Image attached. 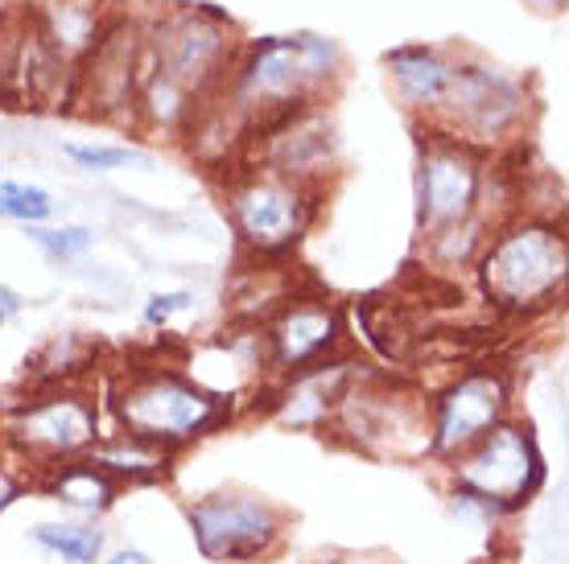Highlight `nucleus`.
Segmentation results:
<instances>
[{
	"instance_id": "obj_29",
	"label": "nucleus",
	"mask_w": 569,
	"mask_h": 564,
	"mask_svg": "<svg viewBox=\"0 0 569 564\" xmlns=\"http://www.w3.org/2000/svg\"><path fill=\"white\" fill-rule=\"evenodd\" d=\"M310 564H400L397 556L388 552H356V548H339V552H322L313 556Z\"/></svg>"
},
{
	"instance_id": "obj_28",
	"label": "nucleus",
	"mask_w": 569,
	"mask_h": 564,
	"mask_svg": "<svg viewBox=\"0 0 569 564\" xmlns=\"http://www.w3.org/2000/svg\"><path fill=\"white\" fill-rule=\"evenodd\" d=\"M26 491H33V479H29V470L26 466H17L9 453L0 450V515L13 507L17 498Z\"/></svg>"
},
{
	"instance_id": "obj_19",
	"label": "nucleus",
	"mask_w": 569,
	"mask_h": 564,
	"mask_svg": "<svg viewBox=\"0 0 569 564\" xmlns=\"http://www.w3.org/2000/svg\"><path fill=\"white\" fill-rule=\"evenodd\" d=\"M29 540L62 564H100L108 552V532L96 520H42L29 527Z\"/></svg>"
},
{
	"instance_id": "obj_15",
	"label": "nucleus",
	"mask_w": 569,
	"mask_h": 564,
	"mask_svg": "<svg viewBox=\"0 0 569 564\" xmlns=\"http://www.w3.org/2000/svg\"><path fill=\"white\" fill-rule=\"evenodd\" d=\"M363 367H351V359H327V363H318V367H306V371H293V375H281V380H272L264 387V404H257L272 424H281L289 433H322L327 437L330 429V416L339 409L342 392L351 387Z\"/></svg>"
},
{
	"instance_id": "obj_20",
	"label": "nucleus",
	"mask_w": 569,
	"mask_h": 564,
	"mask_svg": "<svg viewBox=\"0 0 569 564\" xmlns=\"http://www.w3.org/2000/svg\"><path fill=\"white\" fill-rule=\"evenodd\" d=\"M487 240H491V226L475 214V219H462V223L438 226V231H426V260L433 272H462L475 269L479 255H483Z\"/></svg>"
},
{
	"instance_id": "obj_24",
	"label": "nucleus",
	"mask_w": 569,
	"mask_h": 564,
	"mask_svg": "<svg viewBox=\"0 0 569 564\" xmlns=\"http://www.w3.org/2000/svg\"><path fill=\"white\" fill-rule=\"evenodd\" d=\"M26 235L33 243H38V252L46 255V260H54V264H71V260H79V255L96 243V235L87 231V226H26Z\"/></svg>"
},
{
	"instance_id": "obj_5",
	"label": "nucleus",
	"mask_w": 569,
	"mask_h": 564,
	"mask_svg": "<svg viewBox=\"0 0 569 564\" xmlns=\"http://www.w3.org/2000/svg\"><path fill=\"white\" fill-rule=\"evenodd\" d=\"M327 437L376 462H429L426 400L385 375L359 371L330 416Z\"/></svg>"
},
{
	"instance_id": "obj_3",
	"label": "nucleus",
	"mask_w": 569,
	"mask_h": 564,
	"mask_svg": "<svg viewBox=\"0 0 569 564\" xmlns=\"http://www.w3.org/2000/svg\"><path fill=\"white\" fill-rule=\"evenodd\" d=\"M479 289L491 301V310L508 318H537L553 310L569 272L566 231L557 219H512L491 231L483 255H479Z\"/></svg>"
},
{
	"instance_id": "obj_22",
	"label": "nucleus",
	"mask_w": 569,
	"mask_h": 564,
	"mask_svg": "<svg viewBox=\"0 0 569 564\" xmlns=\"http://www.w3.org/2000/svg\"><path fill=\"white\" fill-rule=\"evenodd\" d=\"M91 359H96V351H91L79 334H62V339H54L50 346H42V354L33 359V383H38V387L74 383V375L87 371Z\"/></svg>"
},
{
	"instance_id": "obj_25",
	"label": "nucleus",
	"mask_w": 569,
	"mask_h": 564,
	"mask_svg": "<svg viewBox=\"0 0 569 564\" xmlns=\"http://www.w3.org/2000/svg\"><path fill=\"white\" fill-rule=\"evenodd\" d=\"M67 157L83 170H124V165H149V157L132 144H67Z\"/></svg>"
},
{
	"instance_id": "obj_27",
	"label": "nucleus",
	"mask_w": 569,
	"mask_h": 564,
	"mask_svg": "<svg viewBox=\"0 0 569 564\" xmlns=\"http://www.w3.org/2000/svg\"><path fill=\"white\" fill-rule=\"evenodd\" d=\"M194 305V293L190 289H170V293H153L149 301H144V325L149 330H166V325L178 318V313H186Z\"/></svg>"
},
{
	"instance_id": "obj_4",
	"label": "nucleus",
	"mask_w": 569,
	"mask_h": 564,
	"mask_svg": "<svg viewBox=\"0 0 569 564\" xmlns=\"http://www.w3.org/2000/svg\"><path fill=\"white\" fill-rule=\"evenodd\" d=\"M100 437L103 409L83 383H58V387H38L21 395L0 424V450L17 466H26L29 479L46 466L87 457Z\"/></svg>"
},
{
	"instance_id": "obj_6",
	"label": "nucleus",
	"mask_w": 569,
	"mask_h": 564,
	"mask_svg": "<svg viewBox=\"0 0 569 564\" xmlns=\"http://www.w3.org/2000/svg\"><path fill=\"white\" fill-rule=\"evenodd\" d=\"M223 198H228L231 231L243 252L257 260H281L310 235L327 190L281 178L260 165H243L228 173Z\"/></svg>"
},
{
	"instance_id": "obj_21",
	"label": "nucleus",
	"mask_w": 569,
	"mask_h": 564,
	"mask_svg": "<svg viewBox=\"0 0 569 564\" xmlns=\"http://www.w3.org/2000/svg\"><path fill=\"white\" fill-rule=\"evenodd\" d=\"M33 29H38V17L26 9L0 13V95L21 99V71H26V50Z\"/></svg>"
},
{
	"instance_id": "obj_11",
	"label": "nucleus",
	"mask_w": 569,
	"mask_h": 564,
	"mask_svg": "<svg viewBox=\"0 0 569 564\" xmlns=\"http://www.w3.org/2000/svg\"><path fill=\"white\" fill-rule=\"evenodd\" d=\"M417 132H421V157H417V226H421V235L475 219L487 153H479L467 141L429 132V128H417Z\"/></svg>"
},
{
	"instance_id": "obj_26",
	"label": "nucleus",
	"mask_w": 569,
	"mask_h": 564,
	"mask_svg": "<svg viewBox=\"0 0 569 564\" xmlns=\"http://www.w3.org/2000/svg\"><path fill=\"white\" fill-rule=\"evenodd\" d=\"M446 498H450V511H455L458 520L475 523V527H483V532H491V527H499V523L508 520L496 503H487V498H479V494H470V491H458V486H446Z\"/></svg>"
},
{
	"instance_id": "obj_33",
	"label": "nucleus",
	"mask_w": 569,
	"mask_h": 564,
	"mask_svg": "<svg viewBox=\"0 0 569 564\" xmlns=\"http://www.w3.org/2000/svg\"><path fill=\"white\" fill-rule=\"evenodd\" d=\"M9 409H13V395H0V424H4V416H9Z\"/></svg>"
},
{
	"instance_id": "obj_30",
	"label": "nucleus",
	"mask_w": 569,
	"mask_h": 564,
	"mask_svg": "<svg viewBox=\"0 0 569 564\" xmlns=\"http://www.w3.org/2000/svg\"><path fill=\"white\" fill-rule=\"evenodd\" d=\"M100 564H153V556L144 548H112V552H103V561Z\"/></svg>"
},
{
	"instance_id": "obj_10",
	"label": "nucleus",
	"mask_w": 569,
	"mask_h": 564,
	"mask_svg": "<svg viewBox=\"0 0 569 564\" xmlns=\"http://www.w3.org/2000/svg\"><path fill=\"white\" fill-rule=\"evenodd\" d=\"M231 38L228 21L211 9H186V13L166 17L144 38V67L166 74L190 95H211L223 87L231 67Z\"/></svg>"
},
{
	"instance_id": "obj_8",
	"label": "nucleus",
	"mask_w": 569,
	"mask_h": 564,
	"mask_svg": "<svg viewBox=\"0 0 569 564\" xmlns=\"http://www.w3.org/2000/svg\"><path fill=\"white\" fill-rule=\"evenodd\" d=\"M446 470V486L470 491L496 503L508 520L516 511H525L537 494L545 491L549 479V462L532 424L520 416H508L503 424H496L483 441H475L462 457H455Z\"/></svg>"
},
{
	"instance_id": "obj_9",
	"label": "nucleus",
	"mask_w": 569,
	"mask_h": 564,
	"mask_svg": "<svg viewBox=\"0 0 569 564\" xmlns=\"http://www.w3.org/2000/svg\"><path fill=\"white\" fill-rule=\"evenodd\" d=\"M516 387L512 375L503 367L479 363V367L455 371L438 392L426 400V424H429V462L450 466L455 457L483 441L496 424H503L512 412Z\"/></svg>"
},
{
	"instance_id": "obj_14",
	"label": "nucleus",
	"mask_w": 569,
	"mask_h": 564,
	"mask_svg": "<svg viewBox=\"0 0 569 564\" xmlns=\"http://www.w3.org/2000/svg\"><path fill=\"white\" fill-rule=\"evenodd\" d=\"M248 165L272 170L293 182L327 190V178L339 170V141H335V120L318 108L293 112L281 124L264 128L248 144Z\"/></svg>"
},
{
	"instance_id": "obj_16",
	"label": "nucleus",
	"mask_w": 569,
	"mask_h": 564,
	"mask_svg": "<svg viewBox=\"0 0 569 564\" xmlns=\"http://www.w3.org/2000/svg\"><path fill=\"white\" fill-rule=\"evenodd\" d=\"M385 62L392 71L400 103L417 115V124H426L450 91L458 62L450 54H441L438 46H400V50H388Z\"/></svg>"
},
{
	"instance_id": "obj_12",
	"label": "nucleus",
	"mask_w": 569,
	"mask_h": 564,
	"mask_svg": "<svg viewBox=\"0 0 569 564\" xmlns=\"http://www.w3.org/2000/svg\"><path fill=\"white\" fill-rule=\"evenodd\" d=\"M144 74V38L129 21H112L100 29L96 46L74 62L71 99L79 112L91 120H124V112L137 108Z\"/></svg>"
},
{
	"instance_id": "obj_17",
	"label": "nucleus",
	"mask_w": 569,
	"mask_h": 564,
	"mask_svg": "<svg viewBox=\"0 0 569 564\" xmlns=\"http://www.w3.org/2000/svg\"><path fill=\"white\" fill-rule=\"evenodd\" d=\"M33 491L46 494V498H54L58 507L71 511L74 520H96V523L120 503V486H116L100 466H91L87 457L38 470V474H33Z\"/></svg>"
},
{
	"instance_id": "obj_23",
	"label": "nucleus",
	"mask_w": 569,
	"mask_h": 564,
	"mask_svg": "<svg viewBox=\"0 0 569 564\" xmlns=\"http://www.w3.org/2000/svg\"><path fill=\"white\" fill-rule=\"evenodd\" d=\"M54 214V198L42 185L29 182H0V219L21 226H38Z\"/></svg>"
},
{
	"instance_id": "obj_1",
	"label": "nucleus",
	"mask_w": 569,
	"mask_h": 564,
	"mask_svg": "<svg viewBox=\"0 0 569 564\" xmlns=\"http://www.w3.org/2000/svg\"><path fill=\"white\" fill-rule=\"evenodd\" d=\"M339 46L313 33L298 38H260L231 58L223 99L243 115L248 132L257 137L264 128L281 124L293 112L318 108L339 79Z\"/></svg>"
},
{
	"instance_id": "obj_13",
	"label": "nucleus",
	"mask_w": 569,
	"mask_h": 564,
	"mask_svg": "<svg viewBox=\"0 0 569 564\" xmlns=\"http://www.w3.org/2000/svg\"><path fill=\"white\" fill-rule=\"evenodd\" d=\"M264 334V359L269 375H293V371L318 367L335 354H342L347 342V313L330 296H289L281 310H272L260 325Z\"/></svg>"
},
{
	"instance_id": "obj_32",
	"label": "nucleus",
	"mask_w": 569,
	"mask_h": 564,
	"mask_svg": "<svg viewBox=\"0 0 569 564\" xmlns=\"http://www.w3.org/2000/svg\"><path fill=\"white\" fill-rule=\"evenodd\" d=\"M532 4H537V9H549V13H561V9H566V0H532Z\"/></svg>"
},
{
	"instance_id": "obj_31",
	"label": "nucleus",
	"mask_w": 569,
	"mask_h": 564,
	"mask_svg": "<svg viewBox=\"0 0 569 564\" xmlns=\"http://www.w3.org/2000/svg\"><path fill=\"white\" fill-rule=\"evenodd\" d=\"M21 305H26V301H21V296L9 289V284H0V325L13 322L17 313H21Z\"/></svg>"
},
{
	"instance_id": "obj_2",
	"label": "nucleus",
	"mask_w": 569,
	"mask_h": 564,
	"mask_svg": "<svg viewBox=\"0 0 569 564\" xmlns=\"http://www.w3.org/2000/svg\"><path fill=\"white\" fill-rule=\"evenodd\" d=\"M108 412L120 433L178 453L223 433L240 409L202 392L178 363H124L108 383Z\"/></svg>"
},
{
	"instance_id": "obj_7",
	"label": "nucleus",
	"mask_w": 569,
	"mask_h": 564,
	"mask_svg": "<svg viewBox=\"0 0 569 564\" xmlns=\"http://www.w3.org/2000/svg\"><path fill=\"white\" fill-rule=\"evenodd\" d=\"M186 527L202 561L269 564L289 544L293 515L260 491H211L186 503Z\"/></svg>"
},
{
	"instance_id": "obj_18",
	"label": "nucleus",
	"mask_w": 569,
	"mask_h": 564,
	"mask_svg": "<svg viewBox=\"0 0 569 564\" xmlns=\"http://www.w3.org/2000/svg\"><path fill=\"white\" fill-rule=\"evenodd\" d=\"M87 462L100 466L120 491H124V486H157V482H166L173 474V453H166L161 445H153V441L120 433V429L103 433V437L91 445Z\"/></svg>"
}]
</instances>
